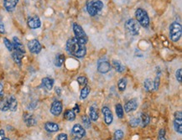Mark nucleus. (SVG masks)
<instances>
[{
    "instance_id": "nucleus-26",
    "label": "nucleus",
    "mask_w": 182,
    "mask_h": 140,
    "mask_svg": "<svg viewBox=\"0 0 182 140\" xmlns=\"http://www.w3.org/2000/svg\"><path fill=\"white\" fill-rule=\"evenodd\" d=\"M64 61H65V56L63 54H58L57 56H55V66L57 67H60L64 64Z\"/></svg>"
},
{
    "instance_id": "nucleus-22",
    "label": "nucleus",
    "mask_w": 182,
    "mask_h": 140,
    "mask_svg": "<svg viewBox=\"0 0 182 140\" xmlns=\"http://www.w3.org/2000/svg\"><path fill=\"white\" fill-rule=\"evenodd\" d=\"M112 67L115 69V71L119 73H122L125 71V66L121 63V61L117 60H113L112 61Z\"/></svg>"
},
{
    "instance_id": "nucleus-5",
    "label": "nucleus",
    "mask_w": 182,
    "mask_h": 140,
    "mask_svg": "<svg viewBox=\"0 0 182 140\" xmlns=\"http://www.w3.org/2000/svg\"><path fill=\"white\" fill-rule=\"evenodd\" d=\"M125 29L131 35H138L140 30V25L137 20L133 19H127L125 23Z\"/></svg>"
},
{
    "instance_id": "nucleus-29",
    "label": "nucleus",
    "mask_w": 182,
    "mask_h": 140,
    "mask_svg": "<svg viewBox=\"0 0 182 140\" xmlns=\"http://www.w3.org/2000/svg\"><path fill=\"white\" fill-rule=\"evenodd\" d=\"M90 91H91V88H90L88 86H85V87H84L81 91L80 99H81V100L86 99V98H87V96L89 95V93H90Z\"/></svg>"
},
{
    "instance_id": "nucleus-20",
    "label": "nucleus",
    "mask_w": 182,
    "mask_h": 140,
    "mask_svg": "<svg viewBox=\"0 0 182 140\" xmlns=\"http://www.w3.org/2000/svg\"><path fill=\"white\" fill-rule=\"evenodd\" d=\"M44 129L48 132H55L59 130V125L55 122H48L44 124Z\"/></svg>"
},
{
    "instance_id": "nucleus-36",
    "label": "nucleus",
    "mask_w": 182,
    "mask_h": 140,
    "mask_svg": "<svg viewBox=\"0 0 182 140\" xmlns=\"http://www.w3.org/2000/svg\"><path fill=\"white\" fill-rule=\"evenodd\" d=\"M124 136V133L122 132V130H116L114 132V138L115 140H121L122 139V138Z\"/></svg>"
},
{
    "instance_id": "nucleus-8",
    "label": "nucleus",
    "mask_w": 182,
    "mask_h": 140,
    "mask_svg": "<svg viewBox=\"0 0 182 140\" xmlns=\"http://www.w3.org/2000/svg\"><path fill=\"white\" fill-rule=\"evenodd\" d=\"M28 48L29 50L33 54H39L42 50V46L39 40H31L28 43Z\"/></svg>"
},
{
    "instance_id": "nucleus-34",
    "label": "nucleus",
    "mask_w": 182,
    "mask_h": 140,
    "mask_svg": "<svg viewBox=\"0 0 182 140\" xmlns=\"http://www.w3.org/2000/svg\"><path fill=\"white\" fill-rule=\"evenodd\" d=\"M139 124H140V118H133L129 121V125L131 127H138Z\"/></svg>"
},
{
    "instance_id": "nucleus-24",
    "label": "nucleus",
    "mask_w": 182,
    "mask_h": 140,
    "mask_svg": "<svg viewBox=\"0 0 182 140\" xmlns=\"http://www.w3.org/2000/svg\"><path fill=\"white\" fill-rule=\"evenodd\" d=\"M64 118L67 121L72 122L75 119V113L73 110H66L64 113Z\"/></svg>"
},
{
    "instance_id": "nucleus-30",
    "label": "nucleus",
    "mask_w": 182,
    "mask_h": 140,
    "mask_svg": "<svg viewBox=\"0 0 182 140\" xmlns=\"http://www.w3.org/2000/svg\"><path fill=\"white\" fill-rule=\"evenodd\" d=\"M115 110H116V114L118 118H123V114H124V112H123V108H122V106L120 104V103H117L116 107H115Z\"/></svg>"
},
{
    "instance_id": "nucleus-2",
    "label": "nucleus",
    "mask_w": 182,
    "mask_h": 140,
    "mask_svg": "<svg viewBox=\"0 0 182 140\" xmlns=\"http://www.w3.org/2000/svg\"><path fill=\"white\" fill-rule=\"evenodd\" d=\"M182 34L181 24L178 22H173L169 25V38L173 42H178Z\"/></svg>"
},
{
    "instance_id": "nucleus-12",
    "label": "nucleus",
    "mask_w": 182,
    "mask_h": 140,
    "mask_svg": "<svg viewBox=\"0 0 182 140\" xmlns=\"http://www.w3.org/2000/svg\"><path fill=\"white\" fill-rule=\"evenodd\" d=\"M111 68H112L111 64L107 61H100L97 65V72L101 74H106L107 72H109Z\"/></svg>"
},
{
    "instance_id": "nucleus-1",
    "label": "nucleus",
    "mask_w": 182,
    "mask_h": 140,
    "mask_svg": "<svg viewBox=\"0 0 182 140\" xmlns=\"http://www.w3.org/2000/svg\"><path fill=\"white\" fill-rule=\"evenodd\" d=\"M67 52L77 58H83L86 55V45L81 43L76 38H70L66 41L65 45Z\"/></svg>"
},
{
    "instance_id": "nucleus-45",
    "label": "nucleus",
    "mask_w": 182,
    "mask_h": 140,
    "mask_svg": "<svg viewBox=\"0 0 182 140\" xmlns=\"http://www.w3.org/2000/svg\"><path fill=\"white\" fill-rule=\"evenodd\" d=\"M55 92L57 93L58 95H60V93H61V90H60V87H56V88H55Z\"/></svg>"
},
{
    "instance_id": "nucleus-4",
    "label": "nucleus",
    "mask_w": 182,
    "mask_h": 140,
    "mask_svg": "<svg viewBox=\"0 0 182 140\" xmlns=\"http://www.w3.org/2000/svg\"><path fill=\"white\" fill-rule=\"evenodd\" d=\"M103 8V3L101 0H91L86 4V10L91 16H96Z\"/></svg>"
},
{
    "instance_id": "nucleus-23",
    "label": "nucleus",
    "mask_w": 182,
    "mask_h": 140,
    "mask_svg": "<svg viewBox=\"0 0 182 140\" xmlns=\"http://www.w3.org/2000/svg\"><path fill=\"white\" fill-rule=\"evenodd\" d=\"M23 55H24V54L14 50L13 52V54H12V57H13L14 62L20 66L21 64H22V59H23Z\"/></svg>"
},
{
    "instance_id": "nucleus-33",
    "label": "nucleus",
    "mask_w": 182,
    "mask_h": 140,
    "mask_svg": "<svg viewBox=\"0 0 182 140\" xmlns=\"http://www.w3.org/2000/svg\"><path fill=\"white\" fill-rule=\"evenodd\" d=\"M3 43H4V45H5L6 48L8 49V51H10V52L13 51V44H12V42H11L10 40H8L7 38H3Z\"/></svg>"
},
{
    "instance_id": "nucleus-15",
    "label": "nucleus",
    "mask_w": 182,
    "mask_h": 140,
    "mask_svg": "<svg viewBox=\"0 0 182 140\" xmlns=\"http://www.w3.org/2000/svg\"><path fill=\"white\" fill-rule=\"evenodd\" d=\"M13 50H16V51H18V52H21V53L24 54L25 53V49H24V46L22 44V42L20 41V40L18 39V37L13 38Z\"/></svg>"
},
{
    "instance_id": "nucleus-47",
    "label": "nucleus",
    "mask_w": 182,
    "mask_h": 140,
    "mask_svg": "<svg viewBox=\"0 0 182 140\" xmlns=\"http://www.w3.org/2000/svg\"><path fill=\"white\" fill-rule=\"evenodd\" d=\"M4 140H10V139H9L8 138H4Z\"/></svg>"
},
{
    "instance_id": "nucleus-19",
    "label": "nucleus",
    "mask_w": 182,
    "mask_h": 140,
    "mask_svg": "<svg viewBox=\"0 0 182 140\" xmlns=\"http://www.w3.org/2000/svg\"><path fill=\"white\" fill-rule=\"evenodd\" d=\"M8 108L9 111L15 112L18 108V101L16 99L14 96H10L8 98Z\"/></svg>"
},
{
    "instance_id": "nucleus-9",
    "label": "nucleus",
    "mask_w": 182,
    "mask_h": 140,
    "mask_svg": "<svg viewBox=\"0 0 182 140\" xmlns=\"http://www.w3.org/2000/svg\"><path fill=\"white\" fill-rule=\"evenodd\" d=\"M62 103L60 101H54L50 107V112L54 116H59L62 112Z\"/></svg>"
},
{
    "instance_id": "nucleus-17",
    "label": "nucleus",
    "mask_w": 182,
    "mask_h": 140,
    "mask_svg": "<svg viewBox=\"0 0 182 140\" xmlns=\"http://www.w3.org/2000/svg\"><path fill=\"white\" fill-rule=\"evenodd\" d=\"M18 3V0H3V6L8 12H12L14 10Z\"/></svg>"
},
{
    "instance_id": "nucleus-38",
    "label": "nucleus",
    "mask_w": 182,
    "mask_h": 140,
    "mask_svg": "<svg viewBox=\"0 0 182 140\" xmlns=\"http://www.w3.org/2000/svg\"><path fill=\"white\" fill-rule=\"evenodd\" d=\"M159 83H160V77H159V76H157L155 77L154 81H153V90L158 91L159 87Z\"/></svg>"
},
{
    "instance_id": "nucleus-3",
    "label": "nucleus",
    "mask_w": 182,
    "mask_h": 140,
    "mask_svg": "<svg viewBox=\"0 0 182 140\" xmlns=\"http://www.w3.org/2000/svg\"><path fill=\"white\" fill-rule=\"evenodd\" d=\"M135 17L136 20L138 22L139 25L143 26V28H148L149 26V17L148 13L143 8H138L135 11Z\"/></svg>"
},
{
    "instance_id": "nucleus-41",
    "label": "nucleus",
    "mask_w": 182,
    "mask_h": 140,
    "mask_svg": "<svg viewBox=\"0 0 182 140\" xmlns=\"http://www.w3.org/2000/svg\"><path fill=\"white\" fill-rule=\"evenodd\" d=\"M0 34H5V28L3 23H0Z\"/></svg>"
},
{
    "instance_id": "nucleus-37",
    "label": "nucleus",
    "mask_w": 182,
    "mask_h": 140,
    "mask_svg": "<svg viewBox=\"0 0 182 140\" xmlns=\"http://www.w3.org/2000/svg\"><path fill=\"white\" fill-rule=\"evenodd\" d=\"M76 81H77V82L79 83L80 86H83V87H85V86H86V84H87V79H86V77H77Z\"/></svg>"
},
{
    "instance_id": "nucleus-46",
    "label": "nucleus",
    "mask_w": 182,
    "mask_h": 140,
    "mask_svg": "<svg viewBox=\"0 0 182 140\" xmlns=\"http://www.w3.org/2000/svg\"><path fill=\"white\" fill-rule=\"evenodd\" d=\"M72 140H80V138H73Z\"/></svg>"
},
{
    "instance_id": "nucleus-40",
    "label": "nucleus",
    "mask_w": 182,
    "mask_h": 140,
    "mask_svg": "<svg viewBox=\"0 0 182 140\" xmlns=\"http://www.w3.org/2000/svg\"><path fill=\"white\" fill-rule=\"evenodd\" d=\"M56 140H68V137L66 133H60L57 136V139Z\"/></svg>"
},
{
    "instance_id": "nucleus-6",
    "label": "nucleus",
    "mask_w": 182,
    "mask_h": 140,
    "mask_svg": "<svg viewBox=\"0 0 182 140\" xmlns=\"http://www.w3.org/2000/svg\"><path fill=\"white\" fill-rule=\"evenodd\" d=\"M73 32L75 34V38H76L83 45H86L87 40H88V38H87V35L82 29V27L76 24V23H74L73 24Z\"/></svg>"
},
{
    "instance_id": "nucleus-14",
    "label": "nucleus",
    "mask_w": 182,
    "mask_h": 140,
    "mask_svg": "<svg viewBox=\"0 0 182 140\" xmlns=\"http://www.w3.org/2000/svg\"><path fill=\"white\" fill-rule=\"evenodd\" d=\"M23 118L27 127H33V126H35V125H36L37 121L33 114L25 112V113L23 115Z\"/></svg>"
},
{
    "instance_id": "nucleus-25",
    "label": "nucleus",
    "mask_w": 182,
    "mask_h": 140,
    "mask_svg": "<svg viewBox=\"0 0 182 140\" xmlns=\"http://www.w3.org/2000/svg\"><path fill=\"white\" fill-rule=\"evenodd\" d=\"M0 110L2 112L9 111V108H8V98H2V99L0 100Z\"/></svg>"
},
{
    "instance_id": "nucleus-10",
    "label": "nucleus",
    "mask_w": 182,
    "mask_h": 140,
    "mask_svg": "<svg viewBox=\"0 0 182 140\" xmlns=\"http://www.w3.org/2000/svg\"><path fill=\"white\" fill-rule=\"evenodd\" d=\"M72 134L77 138H82L86 135V131L84 128L81 124H75L73 126L72 130H71Z\"/></svg>"
},
{
    "instance_id": "nucleus-11",
    "label": "nucleus",
    "mask_w": 182,
    "mask_h": 140,
    "mask_svg": "<svg viewBox=\"0 0 182 140\" xmlns=\"http://www.w3.org/2000/svg\"><path fill=\"white\" fill-rule=\"evenodd\" d=\"M101 112L103 114L105 123L107 125L112 124V121H113V116H112V112H111V110L109 109V108H107V107H103L102 109H101Z\"/></svg>"
},
{
    "instance_id": "nucleus-27",
    "label": "nucleus",
    "mask_w": 182,
    "mask_h": 140,
    "mask_svg": "<svg viewBox=\"0 0 182 140\" xmlns=\"http://www.w3.org/2000/svg\"><path fill=\"white\" fill-rule=\"evenodd\" d=\"M143 87L147 92H151L153 89V82L149 78H147L143 82Z\"/></svg>"
},
{
    "instance_id": "nucleus-44",
    "label": "nucleus",
    "mask_w": 182,
    "mask_h": 140,
    "mask_svg": "<svg viewBox=\"0 0 182 140\" xmlns=\"http://www.w3.org/2000/svg\"><path fill=\"white\" fill-rule=\"evenodd\" d=\"M73 111L74 112H80V108H79V106H78L77 104H75V108H73Z\"/></svg>"
},
{
    "instance_id": "nucleus-7",
    "label": "nucleus",
    "mask_w": 182,
    "mask_h": 140,
    "mask_svg": "<svg viewBox=\"0 0 182 140\" xmlns=\"http://www.w3.org/2000/svg\"><path fill=\"white\" fill-rule=\"evenodd\" d=\"M174 128L175 132L181 134L182 133V112L180 111L176 112L174 113Z\"/></svg>"
},
{
    "instance_id": "nucleus-13",
    "label": "nucleus",
    "mask_w": 182,
    "mask_h": 140,
    "mask_svg": "<svg viewBox=\"0 0 182 140\" xmlns=\"http://www.w3.org/2000/svg\"><path fill=\"white\" fill-rule=\"evenodd\" d=\"M27 24L30 29H35L41 26V21H40V19H39L38 16H32V17H29L28 19Z\"/></svg>"
},
{
    "instance_id": "nucleus-18",
    "label": "nucleus",
    "mask_w": 182,
    "mask_h": 140,
    "mask_svg": "<svg viewBox=\"0 0 182 140\" xmlns=\"http://www.w3.org/2000/svg\"><path fill=\"white\" fill-rule=\"evenodd\" d=\"M41 84L42 87H44L45 90L50 91L54 86V80L50 77H44L42 79Z\"/></svg>"
},
{
    "instance_id": "nucleus-21",
    "label": "nucleus",
    "mask_w": 182,
    "mask_h": 140,
    "mask_svg": "<svg viewBox=\"0 0 182 140\" xmlns=\"http://www.w3.org/2000/svg\"><path fill=\"white\" fill-rule=\"evenodd\" d=\"M89 118L92 121H97L99 116L98 112H97V108H96V105H92V106L90 107V108H89Z\"/></svg>"
},
{
    "instance_id": "nucleus-42",
    "label": "nucleus",
    "mask_w": 182,
    "mask_h": 140,
    "mask_svg": "<svg viewBox=\"0 0 182 140\" xmlns=\"http://www.w3.org/2000/svg\"><path fill=\"white\" fill-rule=\"evenodd\" d=\"M3 84L0 82V100L3 98Z\"/></svg>"
},
{
    "instance_id": "nucleus-32",
    "label": "nucleus",
    "mask_w": 182,
    "mask_h": 140,
    "mask_svg": "<svg viewBox=\"0 0 182 140\" xmlns=\"http://www.w3.org/2000/svg\"><path fill=\"white\" fill-rule=\"evenodd\" d=\"M81 120H82V122H83L84 127L86 128H91V119L88 116L86 115H83L81 117Z\"/></svg>"
},
{
    "instance_id": "nucleus-35",
    "label": "nucleus",
    "mask_w": 182,
    "mask_h": 140,
    "mask_svg": "<svg viewBox=\"0 0 182 140\" xmlns=\"http://www.w3.org/2000/svg\"><path fill=\"white\" fill-rule=\"evenodd\" d=\"M158 140H167L166 139V131L164 128H161V129L159 131V133H158Z\"/></svg>"
},
{
    "instance_id": "nucleus-16",
    "label": "nucleus",
    "mask_w": 182,
    "mask_h": 140,
    "mask_svg": "<svg viewBox=\"0 0 182 140\" xmlns=\"http://www.w3.org/2000/svg\"><path fill=\"white\" fill-rule=\"evenodd\" d=\"M137 108H138V102L136 99H131L124 105V111L127 113L130 112L135 111Z\"/></svg>"
},
{
    "instance_id": "nucleus-31",
    "label": "nucleus",
    "mask_w": 182,
    "mask_h": 140,
    "mask_svg": "<svg viewBox=\"0 0 182 140\" xmlns=\"http://www.w3.org/2000/svg\"><path fill=\"white\" fill-rule=\"evenodd\" d=\"M127 87V79L126 78H122L120 79L117 82V87H118V90L120 92H123L126 89Z\"/></svg>"
},
{
    "instance_id": "nucleus-43",
    "label": "nucleus",
    "mask_w": 182,
    "mask_h": 140,
    "mask_svg": "<svg viewBox=\"0 0 182 140\" xmlns=\"http://www.w3.org/2000/svg\"><path fill=\"white\" fill-rule=\"evenodd\" d=\"M5 138V132L4 130L0 129V140H4Z\"/></svg>"
},
{
    "instance_id": "nucleus-28",
    "label": "nucleus",
    "mask_w": 182,
    "mask_h": 140,
    "mask_svg": "<svg viewBox=\"0 0 182 140\" xmlns=\"http://www.w3.org/2000/svg\"><path fill=\"white\" fill-rule=\"evenodd\" d=\"M140 123L142 124V127L144 128L146 127L147 125L149 123V122H150V118L148 115H147L146 113H142L140 116Z\"/></svg>"
},
{
    "instance_id": "nucleus-39",
    "label": "nucleus",
    "mask_w": 182,
    "mask_h": 140,
    "mask_svg": "<svg viewBox=\"0 0 182 140\" xmlns=\"http://www.w3.org/2000/svg\"><path fill=\"white\" fill-rule=\"evenodd\" d=\"M181 73H182L181 69H179V70H177L176 73H175V77H176L177 82H179V83H181V82H182Z\"/></svg>"
}]
</instances>
